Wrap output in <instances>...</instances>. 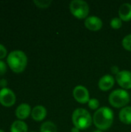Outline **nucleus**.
Instances as JSON below:
<instances>
[{
    "label": "nucleus",
    "instance_id": "nucleus-17",
    "mask_svg": "<svg viewBox=\"0 0 131 132\" xmlns=\"http://www.w3.org/2000/svg\"><path fill=\"white\" fill-rule=\"evenodd\" d=\"M33 2L37 7L41 8V9H46V8H48L51 5L52 1H49V0H35V1H33Z\"/></svg>",
    "mask_w": 131,
    "mask_h": 132
},
{
    "label": "nucleus",
    "instance_id": "nucleus-18",
    "mask_svg": "<svg viewBox=\"0 0 131 132\" xmlns=\"http://www.w3.org/2000/svg\"><path fill=\"white\" fill-rule=\"evenodd\" d=\"M122 46L123 47L127 50L131 51V34L126 36L122 40Z\"/></svg>",
    "mask_w": 131,
    "mask_h": 132
},
{
    "label": "nucleus",
    "instance_id": "nucleus-9",
    "mask_svg": "<svg viewBox=\"0 0 131 132\" xmlns=\"http://www.w3.org/2000/svg\"><path fill=\"white\" fill-rule=\"evenodd\" d=\"M84 25H85V27L90 31L96 32V31L100 30L102 28L103 22L100 18L95 16V15H92V16L87 17L85 19Z\"/></svg>",
    "mask_w": 131,
    "mask_h": 132
},
{
    "label": "nucleus",
    "instance_id": "nucleus-19",
    "mask_svg": "<svg viewBox=\"0 0 131 132\" xmlns=\"http://www.w3.org/2000/svg\"><path fill=\"white\" fill-rule=\"evenodd\" d=\"M122 25H123V21L118 17H114L110 21V26L114 29H120L122 26Z\"/></svg>",
    "mask_w": 131,
    "mask_h": 132
},
{
    "label": "nucleus",
    "instance_id": "nucleus-8",
    "mask_svg": "<svg viewBox=\"0 0 131 132\" xmlns=\"http://www.w3.org/2000/svg\"><path fill=\"white\" fill-rule=\"evenodd\" d=\"M117 84L124 89H131V72L128 70H121L116 75Z\"/></svg>",
    "mask_w": 131,
    "mask_h": 132
},
{
    "label": "nucleus",
    "instance_id": "nucleus-14",
    "mask_svg": "<svg viewBox=\"0 0 131 132\" xmlns=\"http://www.w3.org/2000/svg\"><path fill=\"white\" fill-rule=\"evenodd\" d=\"M119 118L122 123L131 125V106H126L119 113Z\"/></svg>",
    "mask_w": 131,
    "mask_h": 132
},
{
    "label": "nucleus",
    "instance_id": "nucleus-22",
    "mask_svg": "<svg viewBox=\"0 0 131 132\" xmlns=\"http://www.w3.org/2000/svg\"><path fill=\"white\" fill-rule=\"evenodd\" d=\"M6 56H7V50H6V48L3 45L0 44V60L2 59L5 58Z\"/></svg>",
    "mask_w": 131,
    "mask_h": 132
},
{
    "label": "nucleus",
    "instance_id": "nucleus-11",
    "mask_svg": "<svg viewBox=\"0 0 131 132\" xmlns=\"http://www.w3.org/2000/svg\"><path fill=\"white\" fill-rule=\"evenodd\" d=\"M32 110L29 104L23 103L19 104L15 110V116L21 121L26 119L31 114Z\"/></svg>",
    "mask_w": 131,
    "mask_h": 132
},
{
    "label": "nucleus",
    "instance_id": "nucleus-27",
    "mask_svg": "<svg viewBox=\"0 0 131 132\" xmlns=\"http://www.w3.org/2000/svg\"><path fill=\"white\" fill-rule=\"evenodd\" d=\"M0 132H5L3 130H2V129H0Z\"/></svg>",
    "mask_w": 131,
    "mask_h": 132
},
{
    "label": "nucleus",
    "instance_id": "nucleus-4",
    "mask_svg": "<svg viewBox=\"0 0 131 132\" xmlns=\"http://www.w3.org/2000/svg\"><path fill=\"white\" fill-rule=\"evenodd\" d=\"M130 100L129 93L124 89H117L109 95V103L116 108H124L129 104Z\"/></svg>",
    "mask_w": 131,
    "mask_h": 132
},
{
    "label": "nucleus",
    "instance_id": "nucleus-21",
    "mask_svg": "<svg viewBox=\"0 0 131 132\" xmlns=\"http://www.w3.org/2000/svg\"><path fill=\"white\" fill-rule=\"evenodd\" d=\"M7 71V65L6 63L2 61V60H0V76H2L4 75Z\"/></svg>",
    "mask_w": 131,
    "mask_h": 132
},
{
    "label": "nucleus",
    "instance_id": "nucleus-12",
    "mask_svg": "<svg viewBox=\"0 0 131 132\" xmlns=\"http://www.w3.org/2000/svg\"><path fill=\"white\" fill-rule=\"evenodd\" d=\"M47 114V111L46 108H44L42 105H37L32 110L31 112V116L33 120L36 121H41L44 120L46 117Z\"/></svg>",
    "mask_w": 131,
    "mask_h": 132
},
{
    "label": "nucleus",
    "instance_id": "nucleus-7",
    "mask_svg": "<svg viewBox=\"0 0 131 132\" xmlns=\"http://www.w3.org/2000/svg\"><path fill=\"white\" fill-rule=\"evenodd\" d=\"M73 96L74 99L80 104H86L90 101V93L86 87L82 85L75 87L73 90Z\"/></svg>",
    "mask_w": 131,
    "mask_h": 132
},
{
    "label": "nucleus",
    "instance_id": "nucleus-20",
    "mask_svg": "<svg viewBox=\"0 0 131 132\" xmlns=\"http://www.w3.org/2000/svg\"><path fill=\"white\" fill-rule=\"evenodd\" d=\"M88 106L91 110H98L100 106V102L97 98H91L88 101Z\"/></svg>",
    "mask_w": 131,
    "mask_h": 132
},
{
    "label": "nucleus",
    "instance_id": "nucleus-13",
    "mask_svg": "<svg viewBox=\"0 0 131 132\" xmlns=\"http://www.w3.org/2000/svg\"><path fill=\"white\" fill-rule=\"evenodd\" d=\"M119 18L124 22L131 20V4L124 3L119 8Z\"/></svg>",
    "mask_w": 131,
    "mask_h": 132
},
{
    "label": "nucleus",
    "instance_id": "nucleus-6",
    "mask_svg": "<svg viewBox=\"0 0 131 132\" xmlns=\"http://www.w3.org/2000/svg\"><path fill=\"white\" fill-rule=\"evenodd\" d=\"M16 97L15 93L8 88H2L0 90V104L4 107H12L15 104Z\"/></svg>",
    "mask_w": 131,
    "mask_h": 132
},
{
    "label": "nucleus",
    "instance_id": "nucleus-16",
    "mask_svg": "<svg viewBox=\"0 0 131 132\" xmlns=\"http://www.w3.org/2000/svg\"><path fill=\"white\" fill-rule=\"evenodd\" d=\"M40 132H57V128L53 122L46 121L42 124L40 127Z\"/></svg>",
    "mask_w": 131,
    "mask_h": 132
},
{
    "label": "nucleus",
    "instance_id": "nucleus-26",
    "mask_svg": "<svg viewBox=\"0 0 131 132\" xmlns=\"http://www.w3.org/2000/svg\"><path fill=\"white\" fill-rule=\"evenodd\" d=\"M93 132H103L102 131H100V130H96V131H94Z\"/></svg>",
    "mask_w": 131,
    "mask_h": 132
},
{
    "label": "nucleus",
    "instance_id": "nucleus-25",
    "mask_svg": "<svg viewBox=\"0 0 131 132\" xmlns=\"http://www.w3.org/2000/svg\"><path fill=\"white\" fill-rule=\"evenodd\" d=\"M80 129L79 128H76V127H73V128H72V130H71V132H80Z\"/></svg>",
    "mask_w": 131,
    "mask_h": 132
},
{
    "label": "nucleus",
    "instance_id": "nucleus-28",
    "mask_svg": "<svg viewBox=\"0 0 131 132\" xmlns=\"http://www.w3.org/2000/svg\"><path fill=\"white\" fill-rule=\"evenodd\" d=\"M31 132H36V131H31Z\"/></svg>",
    "mask_w": 131,
    "mask_h": 132
},
{
    "label": "nucleus",
    "instance_id": "nucleus-10",
    "mask_svg": "<svg viewBox=\"0 0 131 132\" xmlns=\"http://www.w3.org/2000/svg\"><path fill=\"white\" fill-rule=\"evenodd\" d=\"M114 83H115L114 78L110 74H106L100 79L98 82V87L101 90L107 91L113 87Z\"/></svg>",
    "mask_w": 131,
    "mask_h": 132
},
{
    "label": "nucleus",
    "instance_id": "nucleus-1",
    "mask_svg": "<svg viewBox=\"0 0 131 132\" xmlns=\"http://www.w3.org/2000/svg\"><path fill=\"white\" fill-rule=\"evenodd\" d=\"M113 112L107 107L100 108L95 111L93 118L94 125L100 131L108 130L113 122Z\"/></svg>",
    "mask_w": 131,
    "mask_h": 132
},
{
    "label": "nucleus",
    "instance_id": "nucleus-3",
    "mask_svg": "<svg viewBox=\"0 0 131 132\" xmlns=\"http://www.w3.org/2000/svg\"><path fill=\"white\" fill-rule=\"evenodd\" d=\"M72 121L74 127L80 130H85L91 126L93 118L86 109L77 108L73 113Z\"/></svg>",
    "mask_w": 131,
    "mask_h": 132
},
{
    "label": "nucleus",
    "instance_id": "nucleus-24",
    "mask_svg": "<svg viewBox=\"0 0 131 132\" xmlns=\"http://www.w3.org/2000/svg\"><path fill=\"white\" fill-rule=\"evenodd\" d=\"M111 72L113 73H114V74H117L119 72H120V70H119V67H117V66H113V67H111Z\"/></svg>",
    "mask_w": 131,
    "mask_h": 132
},
{
    "label": "nucleus",
    "instance_id": "nucleus-15",
    "mask_svg": "<svg viewBox=\"0 0 131 132\" xmlns=\"http://www.w3.org/2000/svg\"><path fill=\"white\" fill-rule=\"evenodd\" d=\"M11 132H27L28 131V126L27 125L21 120L15 121L10 128Z\"/></svg>",
    "mask_w": 131,
    "mask_h": 132
},
{
    "label": "nucleus",
    "instance_id": "nucleus-5",
    "mask_svg": "<svg viewBox=\"0 0 131 132\" xmlns=\"http://www.w3.org/2000/svg\"><path fill=\"white\" fill-rule=\"evenodd\" d=\"M69 10L73 16L79 19H86L89 14V5L83 0H73L69 4Z\"/></svg>",
    "mask_w": 131,
    "mask_h": 132
},
{
    "label": "nucleus",
    "instance_id": "nucleus-23",
    "mask_svg": "<svg viewBox=\"0 0 131 132\" xmlns=\"http://www.w3.org/2000/svg\"><path fill=\"white\" fill-rule=\"evenodd\" d=\"M7 84H8V82H7L6 80L2 79V80H0V87H2V88H6Z\"/></svg>",
    "mask_w": 131,
    "mask_h": 132
},
{
    "label": "nucleus",
    "instance_id": "nucleus-2",
    "mask_svg": "<svg viewBox=\"0 0 131 132\" xmlns=\"http://www.w3.org/2000/svg\"><path fill=\"white\" fill-rule=\"evenodd\" d=\"M7 63L14 73H20L25 70L28 63V58L24 52L14 50L8 55Z\"/></svg>",
    "mask_w": 131,
    "mask_h": 132
}]
</instances>
